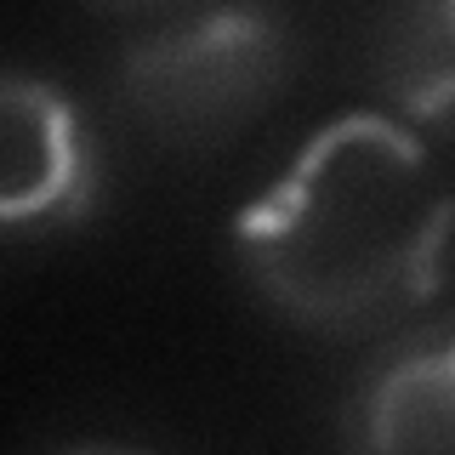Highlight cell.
<instances>
[{
  "instance_id": "obj_1",
  "label": "cell",
  "mask_w": 455,
  "mask_h": 455,
  "mask_svg": "<svg viewBox=\"0 0 455 455\" xmlns=\"http://www.w3.org/2000/svg\"><path fill=\"white\" fill-rule=\"evenodd\" d=\"M455 188L410 125L353 108L319 125L234 222V251L267 307L307 331H364L438 291Z\"/></svg>"
},
{
  "instance_id": "obj_4",
  "label": "cell",
  "mask_w": 455,
  "mask_h": 455,
  "mask_svg": "<svg viewBox=\"0 0 455 455\" xmlns=\"http://www.w3.org/2000/svg\"><path fill=\"white\" fill-rule=\"evenodd\" d=\"M353 438L381 455H455V336L381 364L353 404Z\"/></svg>"
},
{
  "instance_id": "obj_3",
  "label": "cell",
  "mask_w": 455,
  "mask_h": 455,
  "mask_svg": "<svg viewBox=\"0 0 455 455\" xmlns=\"http://www.w3.org/2000/svg\"><path fill=\"white\" fill-rule=\"evenodd\" d=\"M97 160L57 85L0 75V228L75 222L92 205Z\"/></svg>"
},
{
  "instance_id": "obj_5",
  "label": "cell",
  "mask_w": 455,
  "mask_h": 455,
  "mask_svg": "<svg viewBox=\"0 0 455 455\" xmlns=\"http://www.w3.org/2000/svg\"><path fill=\"white\" fill-rule=\"evenodd\" d=\"M381 75L410 120L455 132V0H387Z\"/></svg>"
},
{
  "instance_id": "obj_2",
  "label": "cell",
  "mask_w": 455,
  "mask_h": 455,
  "mask_svg": "<svg viewBox=\"0 0 455 455\" xmlns=\"http://www.w3.org/2000/svg\"><path fill=\"white\" fill-rule=\"evenodd\" d=\"M291 68L279 18L222 6L171 23L120 57V103L171 148H211L245 132Z\"/></svg>"
}]
</instances>
